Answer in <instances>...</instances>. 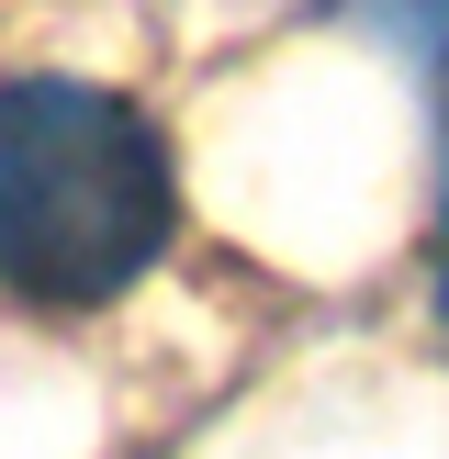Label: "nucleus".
I'll return each instance as SVG.
<instances>
[{
  "label": "nucleus",
  "mask_w": 449,
  "mask_h": 459,
  "mask_svg": "<svg viewBox=\"0 0 449 459\" xmlns=\"http://www.w3.org/2000/svg\"><path fill=\"white\" fill-rule=\"evenodd\" d=\"M180 224V169L146 101L67 67L0 79V291L90 314L157 269Z\"/></svg>",
  "instance_id": "nucleus-1"
}]
</instances>
